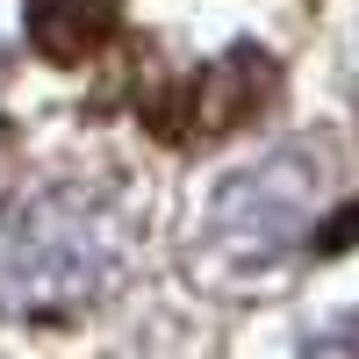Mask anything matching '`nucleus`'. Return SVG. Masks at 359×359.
<instances>
[{
  "label": "nucleus",
  "instance_id": "nucleus-3",
  "mask_svg": "<svg viewBox=\"0 0 359 359\" xmlns=\"http://www.w3.org/2000/svg\"><path fill=\"white\" fill-rule=\"evenodd\" d=\"M302 359H359V316H345L338 331H323V338H316Z\"/></svg>",
  "mask_w": 359,
  "mask_h": 359
},
{
  "label": "nucleus",
  "instance_id": "nucleus-2",
  "mask_svg": "<svg viewBox=\"0 0 359 359\" xmlns=\"http://www.w3.org/2000/svg\"><path fill=\"white\" fill-rule=\"evenodd\" d=\"M137 230L123 201L86 187V180H57V187H29L8 216H0V316H79L130 273Z\"/></svg>",
  "mask_w": 359,
  "mask_h": 359
},
{
  "label": "nucleus",
  "instance_id": "nucleus-1",
  "mask_svg": "<svg viewBox=\"0 0 359 359\" xmlns=\"http://www.w3.org/2000/svg\"><path fill=\"white\" fill-rule=\"evenodd\" d=\"M331 201H338V158L323 144H280V151L237 165L208 194L194 230L201 287H223V294L280 287L309 252H323Z\"/></svg>",
  "mask_w": 359,
  "mask_h": 359
}]
</instances>
